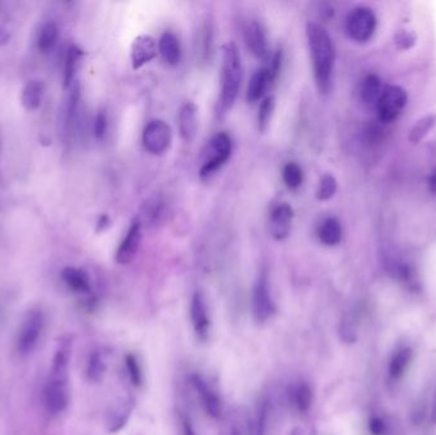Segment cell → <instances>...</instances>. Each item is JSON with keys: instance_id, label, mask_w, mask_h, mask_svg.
<instances>
[{"instance_id": "cell-31", "label": "cell", "mask_w": 436, "mask_h": 435, "mask_svg": "<svg viewBox=\"0 0 436 435\" xmlns=\"http://www.w3.org/2000/svg\"><path fill=\"white\" fill-rule=\"evenodd\" d=\"M83 55V53L80 49H78L77 46H71L68 54H66V59H65V68H64V82L65 86L68 87L72 82L73 76L78 68L79 62H80V57Z\"/></svg>"}, {"instance_id": "cell-28", "label": "cell", "mask_w": 436, "mask_h": 435, "mask_svg": "<svg viewBox=\"0 0 436 435\" xmlns=\"http://www.w3.org/2000/svg\"><path fill=\"white\" fill-rule=\"evenodd\" d=\"M106 371V364L104 361V357L100 352H93L92 355L88 359L87 364V377L92 382H101L105 377Z\"/></svg>"}, {"instance_id": "cell-39", "label": "cell", "mask_w": 436, "mask_h": 435, "mask_svg": "<svg viewBox=\"0 0 436 435\" xmlns=\"http://www.w3.org/2000/svg\"><path fill=\"white\" fill-rule=\"evenodd\" d=\"M369 429H370L372 434L381 435L384 434V431H386V425L383 421L380 420L379 417H372V420L369 421Z\"/></svg>"}, {"instance_id": "cell-36", "label": "cell", "mask_w": 436, "mask_h": 435, "mask_svg": "<svg viewBox=\"0 0 436 435\" xmlns=\"http://www.w3.org/2000/svg\"><path fill=\"white\" fill-rule=\"evenodd\" d=\"M125 365H127V369H128L129 377H130L132 383L136 385V387L142 385L143 375H142V371H141V366H139L136 357L134 355H132V354L127 355V357H125Z\"/></svg>"}, {"instance_id": "cell-33", "label": "cell", "mask_w": 436, "mask_h": 435, "mask_svg": "<svg viewBox=\"0 0 436 435\" xmlns=\"http://www.w3.org/2000/svg\"><path fill=\"white\" fill-rule=\"evenodd\" d=\"M59 29L55 23H46L41 29V32L38 35V49L43 51H48L52 49V46L57 43Z\"/></svg>"}, {"instance_id": "cell-22", "label": "cell", "mask_w": 436, "mask_h": 435, "mask_svg": "<svg viewBox=\"0 0 436 435\" xmlns=\"http://www.w3.org/2000/svg\"><path fill=\"white\" fill-rule=\"evenodd\" d=\"M62 277L65 284L69 286L72 290L77 293H87L90 291V277L83 270H79L76 267H66L62 272Z\"/></svg>"}, {"instance_id": "cell-16", "label": "cell", "mask_w": 436, "mask_h": 435, "mask_svg": "<svg viewBox=\"0 0 436 435\" xmlns=\"http://www.w3.org/2000/svg\"><path fill=\"white\" fill-rule=\"evenodd\" d=\"M69 403L68 385L48 382L45 389V405L51 414H59L64 411Z\"/></svg>"}, {"instance_id": "cell-17", "label": "cell", "mask_w": 436, "mask_h": 435, "mask_svg": "<svg viewBox=\"0 0 436 435\" xmlns=\"http://www.w3.org/2000/svg\"><path fill=\"white\" fill-rule=\"evenodd\" d=\"M274 82L271 71H268L267 67H263L260 69H258L253 76H251L249 86H248V92H246V99L251 104L257 102L259 100H263L267 90Z\"/></svg>"}, {"instance_id": "cell-2", "label": "cell", "mask_w": 436, "mask_h": 435, "mask_svg": "<svg viewBox=\"0 0 436 435\" xmlns=\"http://www.w3.org/2000/svg\"><path fill=\"white\" fill-rule=\"evenodd\" d=\"M243 81L241 57L234 43H227L222 50L221 93L217 114L225 115L234 106Z\"/></svg>"}, {"instance_id": "cell-32", "label": "cell", "mask_w": 436, "mask_h": 435, "mask_svg": "<svg viewBox=\"0 0 436 435\" xmlns=\"http://www.w3.org/2000/svg\"><path fill=\"white\" fill-rule=\"evenodd\" d=\"M293 402H295V406L300 413H302V414L308 413L309 408L311 407V403H313V391H311V388L308 385H305V383L299 385L295 389Z\"/></svg>"}, {"instance_id": "cell-18", "label": "cell", "mask_w": 436, "mask_h": 435, "mask_svg": "<svg viewBox=\"0 0 436 435\" xmlns=\"http://www.w3.org/2000/svg\"><path fill=\"white\" fill-rule=\"evenodd\" d=\"M158 51L164 60V63L169 65L179 64L181 59V48H180L179 39L172 32H164L158 40Z\"/></svg>"}, {"instance_id": "cell-12", "label": "cell", "mask_w": 436, "mask_h": 435, "mask_svg": "<svg viewBox=\"0 0 436 435\" xmlns=\"http://www.w3.org/2000/svg\"><path fill=\"white\" fill-rule=\"evenodd\" d=\"M244 40L254 57L265 59L268 57V40L265 29L260 22L251 21L244 27Z\"/></svg>"}, {"instance_id": "cell-38", "label": "cell", "mask_w": 436, "mask_h": 435, "mask_svg": "<svg viewBox=\"0 0 436 435\" xmlns=\"http://www.w3.org/2000/svg\"><path fill=\"white\" fill-rule=\"evenodd\" d=\"M108 130V118L104 111H100L94 119V136L104 138Z\"/></svg>"}, {"instance_id": "cell-27", "label": "cell", "mask_w": 436, "mask_h": 435, "mask_svg": "<svg viewBox=\"0 0 436 435\" xmlns=\"http://www.w3.org/2000/svg\"><path fill=\"white\" fill-rule=\"evenodd\" d=\"M282 178L288 189H293V191L299 189L304 181V174H302L300 165L296 163H288L285 165L282 170Z\"/></svg>"}, {"instance_id": "cell-6", "label": "cell", "mask_w": 436, "mask_h": 435, "mask_svg": "<svg viewBox=\"0 0 436 435\" xmlns=\"http://www.w3.org/2000/svg\"><path fill=\"white\" fill-rule=\"evenodd\" d=\"M142 142L152 155H164L171 146V127L161 119L150 120L144 128Z\"/></svg>"}, {"instance_id": "cell-37", "label": "cell", "mask_w": 436, "mask_h": 435, "mask_svg": "<svg viewBox=\"0 0 436 435\" xmlns=\"http://www.w3.org/2000/svg\"><path fill=\"white\" fill-rule=\"evenodd\" d=\"M394 40H395V45L400 48V50H407L415 45L416 36L409 31L402 29L395 35Z\"/></svg>"}, {"instance_id": "cell-5", "label": "cell", "mask_w": 436, "mask_h": 435, "mask_svg": "<svg viewBox=\"0 0 436 435\" xmlns=\"http://www.w3.org/2000/svg\"><path fill=\"white\" fill-rule=\"evenodd\" d=\"M407 92L402 87L395 85L386 86L375 107L380 122L389 124L397 120L407 105Z\"/></svg>"}, {"instance_id": "cell-35", "label": "cell", "mask_w": 436, "mask_h": 435, "mask_svg": "<svg viewBox=\"0 0 436 435\" xmlns=\"http://www.w3.org/2000/svg\"><path fill=\"white\" fill-rule=\"evenodd\" d=\"M164 203L160 200H153L147 205L144 211V217L147 221L156 225L161 221V219L164 216Z\"/></svg>"}, {"instance_id": "cell-9", "label": "cell", "mask_w": 436, "mask_h": 435, "mask_svg": "<svg viewBox=\"0 0 436 435\" xmlns=\"http://www.w3.org/2000/svg\"><path fill=\"white\" fill-rule=\"evenodd\" d=\"M190 318H192L194 333L197 336V338L202 343H206L209 336L211 321H209L206 298L202 293H195L193 295L192 305H190Z\"/></svg>"}, {"instance_id": "cell-3", "label": "cell", "mask_w": 436, "mask_h": 435, "mask_svg": "<svg viewBox=\"0 0 436 435\" xmlns=\"http://www.w3.org/2000/svg\"><path fill=\"white\" fill-rule=\"evenodd\" d=\"M232 153V141L227 133H217L208 144L206 160L200 167V178L209 179L226 164Z\"/></svg>"}, {"instance_id": "cell-40", "label": "cell", "mask_w": 436, "mask_h": 435, "mask_svg": "<svg viewBox=\"0 0 436 435\" xmlns=\"http://www.w3.org/2000/svg\"><path fill=\"white\" fill-rule=\"evenodd\" d=\"M180 422H181V431H183V435H197L195 430H194L193 424H192V421L189 420L188 416L181 415V416H180Z\"/></svg>"}, {"instance_id": "cell-24", "label": "cell", "mask_w": 436, "mask_h": 435, "mask_svg": "<svg viewBox=\"0 0 436 435\" xmlns=\"http://www.w3.org/2000/svg\"><path fill=\"white\" fill-rule=\"evenodd\" d=\"M133 410V401H122L120 405L115 407L114 410L108 415V431L115 433L125 427L128 422L129 416Z\"/></svg>"}, {"instance_id": "cell-26", "label": "cell", "mask_w": 436, "mask_h": 435, "mask_svg": "<svg viewBox=\"0 0 436 435\" xmlns=\"http://www.w3.org/2000/svg\"><path fill=\"white\" fill-rule=\"evenodd\" d=\"M411 359H412V352L408 347H402L398 350L391 361V368H389L391 375L394 378L402 377L411 363Z\"/></svg>"}, {"instance_id": "cell-43", "label": "cell", "mask_w": 436, "mask_h": 435, "mask_svg": "<svg viewBox=\"0 0 436 435\" xmlns=\"http://www.w3.org/2000/svg\"><path fill=\"white\" fill-rule=\"evenodd\" d=\"M431 420L436 424V394L434 397V403H433V413H431Z\"/></svg>"}, {"instance_id": "cell-15", "label": "cell", "mask_w": 436, "mask_h": 435, "mask_svg": "<svg viewBox=\"0 0 436 435\" xmlns=\"http://www.w3.org/2000/svg\"><path fill=\"white\" fill-rule=\"evenodd\" d=\"M178 123L181 138L186 143L193 142L198 132V109L194 102L188 101L180 107Z\"/></svg>"}, {"instance_id": "cell-41", "label": "cell", "mask_w": 436, "mask_h": 435, "mask_svg": "<svg viewBox=\"0 0 436 435\" xmlns=\"http://www.w3.org/2000/svg\"><path fill=\"white\" fill-rule=\"evenodd\" d=\"M429 189L430 192L433 193L436 197V167L430 174Z\"/></svg>"}, {"instance_id": "cell-7", "label": "cell", "mask_w": 436, "mask_h": 435, "mask_svg": "<svg viewBox=\"0 0 436 435\" xmlns=\"http://www.w3.org/2000/svg\"><path fill=\"white\" fill-rule=\"evenodd\" d=\"M43 329V314L38 309L29 310L22 322L20 335H18V351L22 355L31 354L36 347L38 338Z\"/></svg>"}, {"instance_id": "cell-13", "label": "cell", "mask_w": 436, "mask_h": 435, "mask_svg": "<svg viewBox=\"0 0 436 435\" xmlns=\"http://www.w3.org/2000/svg\"><path fill=\"white\" fill-rule=\"evenodd\" d=\"M293 209L287 203H281L273 208L269 220V231L273 239L285 240L291 233L293 228Z\"/></svg>"}, {"instance_id": "cell-10", "label": "cell", "mask_w": 436, "mask_h": 435, "mask_svg": "<svg viewBox=\"0 0 436 435\" xmlns=\"http://www.w3.org/2000/svg\"><path fill=\"white\" fill-rule=\"evenodd\" d=\"M142 242V223L139 220L132 222L130 228L122 243L116 250L115 259L119 264H129L138 253L139 245Z\"/></svg>"}, {"instance_id": "cell-19", "label": "cell", "mask_w": 436, "mask_h": 435, "mask_svg": "<svg viewBox=\"0 0 436 435\" xmlns=\"http://www.w3.org/2000/svg\"><path fill=\"white\" fill-rule=\"evenodd\" d=\"M213 45H215V26L211 20H206L202 25L198 37V55L203 63H207L211 60L213 54Z\"/></svg>"}, {"instance_id": "cell-29", "label": "cell", "mask_w": 436, "mask_h": 435, "mask_svg": "<svg viewBox=\"0 0 436 435\" xmlns=\"http://www.w3.org/2000/svg\"><path fill=\"white\" fill-rule=\"evenodd\" d=\"M435 125V116H425L416 123L409 132V142L417 144L428 136L430 130Z\"/></svg>"}, {"instance_id": "cell-4", "label": "cell", "mask_w": 436, "mask_h": 435, "mask_svg": "<svg viewBox=\"0 0 436 435\" xmlns=\"http://www.w3.org/2000/svg\"><path fill=\"white\" fill-rule=\"evenodd\" d=\"M377 23V15L370 8L358 7L352 9L346 17L344 29L351 40L366 43L375 34Z\"/></svg>"}, {"instance_id": "cell-1", "label": "cell", "mask_w": 436, "mask_h": 435, "mask_svg": "<svg viewBox=\"0 0 436 435\" xmlns=\"http://www.w3.org/2000/svg\"><path fill=\"white\" fill-rule=\"evenodd\" d=\"M309 50L311 55L315 85L319 92L328 93L332 88L336 63V49L328 31L314 22L307 25Z\"/></svg>"}, {"instance_id": "cell-20", "label": "cell", "mask_w": 436, "mask_h": 435, "mask_svg": "<svg viewBox=\"0 0 436 435\" xmlns=\"http://www.w3.org/2000/svg\"><path fill=\"white\" fill-rule=\"evenodd\" d=\"M318 236L319 240L327 247H335L341 243L344 231H342V225L338 221L336 217H328L322 222V225L319 226L318 230Z\"/></svg>"}, {"instance_id": "cell-25", "label": "cell", "mask_w": 436, "mask_h": 435, "mask_svg": "<svg viewBox=\"0 0 436 435\" xmlns=\"http://www.w3.org/2000/svg\"><path fill=\"white\" fill-rule=\"evenodd\" d=\"M268 422V402L262 400L258 403L255 414L249 421V435H265Z\"/></svg>"}, {"instance_id": "cell-14", "label": "cell", "mask_w": 436, "mask_h": 435, "mask_svg": "<svg viewBox=\"0 0 436 435\" xmlns=\"http://www.w3.org/2000/svg\"><path fill=\"white\" fill-rule=\"evenodd\" d=\"M192 383H193L194 389L199 394L202 406L206 410V413L213 419H220L222 414L221 401H220V397L216 394L215 391L198 374L192 377Z\"/></svg>"}, {"instance_id": "cell-8", "label": "cell", "mask_w": 436, "mask_h": 435, "mask_svg": "<svg viewBox=\"0 0 436 435\" xmlns=\"http://www.w3.org/2000/svg\"><path fill=\"white\" fill-rule=\"evenodd\" d=\"M276 312V305L271 295L267 273L262 272L258 277L253 291V314L258 323L269 321Z\"/></svg>"}, {"instance_id": "cell-30", "label": "cell", "mask_w": 436, "mask_h": 435, "mask_svg": "<svg viewBox=\"0 0 436 435\" xmlns=\"http://www.w3.org/2000/svg\"><path fill=\"white\" fill-rule=\"evenodd\" d=\"M273 111H274V97L273 96H267L260 102L259 113H258V129L262 133H265V130L269 127Z\"/></svg>"}, {"instance_id": "cell-21", "label": "cell", "mask_w": 436, "mask_h": 435, "mask_svg": "<svg viewBox=\"0 0 436 435\" xmlns=\"http://www.w3.org/2000/svg\"><path fill=\"white\" fill-rule=\"evenodd\" d=\"M381 92H383L381 81L378 76L370 74L363 81V85L360 88V96L366 106L377 107Z\"/></svg>"}, {"instance_id": "cell-34", "label": "cell", "mask_w": 436, "mask_h": 435, "mask_svg": "<svg viewBox=\"0 0 436 435\" xmlns=\"http://www.w3.org/2000/svg\"><path fill=\"white\" fill-rule=\"evenodd\" d=\"M337 180L333 175L325 174L319 183V188L316 191V198L319 200H328L336 194Z\"/></svg>"}, {"instance_id": "cell-42", "label": "cell", "mask_w": 436, "mask_h": 435, "mask_svg": "<svg viewBox=\"0 0 436 435\" xmlns=\"http://www.w3.org/2000/svg\"><path fill=\"white\" fill-rule=\"evenodd\" d=\"M108 216H102L100 219V221H99V230H102V228H108Z\"/></svg>"}, {"instance_id": "cell-23", "label": "cell", "mask_w": 436, "mask_h": 435, "mask_svg": "<svg viewBox=\"0 0 436 435\" xmlns=\"http://www.w3.org/2000/svg\"><path fill=\"white\" fill-rule=\"evenodd\" d=\"M43 83L38 79L29 82L22 92V105L27 110H37L43 97Z\"/></svg>"}, {"instance_id": "cell-11", "label": "cell", "mask_w": 436, "mask_h": 435, "mask_svg": "<svg viewBox=\"0 0 436 435\" xmlns=\"http://www.w3.org/2000/svg\"><path fill=\"white\" fill-rule=\"evenodd\" d=\"M157 43L150 35H141L132 43L130 59L133 69H139L157 57Z\"/></svg>"}]
</instances>
